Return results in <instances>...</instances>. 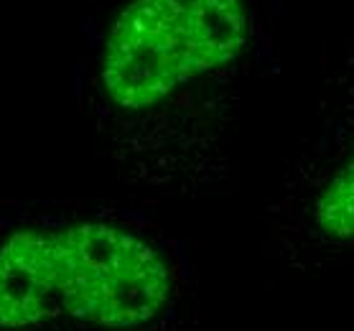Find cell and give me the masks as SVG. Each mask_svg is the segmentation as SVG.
Wrapping results in <instances>:
<instances>
[{
    "instance_id": "1",
    "label": "cell",
    "mask_w": 354,
    "mask_h": 331,
    "mask_svg": "<svg viewBox=\"0 0 354 331\" xmlns=\"http://www.w3.org/2000/svg\"><path fill=\"white\" fill-rule=\"evenodd\" d=\"M260 33L258 0H120L100 46V89L166 153L161 171L207 169Z\"/></svg>"
},
{
    "instance_id": "2",
    "label": "cell",
    "mask_w": 354,
    "mask_h": 331,
    "mask_svg": "<svg viewBox=\"0 0 354 331\" xmlns=\"http://www.w3.org/2000/svg\"><path fill=\"white\" fill-rule=\"evenodd\" d=\"M54 245L66 314L107 329H138L169 308L174 267L148 234L87 222L54 232Z\"/></svg>"
},
{
    "instance_id": "3",
    "label": "cell",
    "mask_w": 354,
    "mask_h": 331,
    "mask_svg": "<svg viewBox=\"0 0 354 331\" xmlns=\"http://www.w3.org/2000/svg\"><path fill=\"white\" fill-rule=\"evenodd\" d=\"M319 128L288 184L286 219L301 247L354 250V41L334 62L319 105Z\"/></svg>"
},
{
    "instance_id": "4",
    "label": "cell",
    "mask_w": 354,
    "mask_h": 331,
    "mask_svg": "<svg viewBox=\"0 0 354 331\" xmlns=\"http://www.w3.org/2000/svg\"><path fill=\"white\" fill-rule=\"evenodd\" d=\"M62 308L54 232L24 229L0 245V326L21 329Z\"/></svg>"
}]
</instances>
